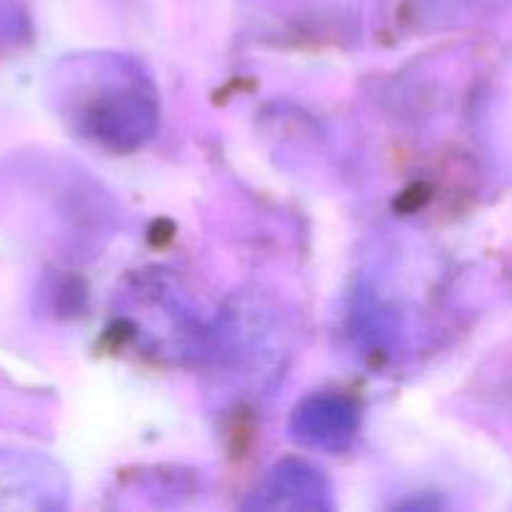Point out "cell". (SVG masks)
<instances>
[{
  "instance_id": "6da1fadb",
  "label": "cell",
  "mask_w": 512,
  "mask_h": 512,
  "mask_svg": "<svg viewBox=\"0 0 512 512\" xmlns=\"http://www.w3.org/2000/svg\"><path fill=\"white\" fill-rule=\"evenodd\" d=\"M78 118L80 128L108 148L133 150L155 130L158 108L153 88L128 60L108 55L98 60Z\"/></svg>"
},
{
  "instance_id": "7a4b0ae2",
  "label": "cell",
  "mask_w": 512,
  "mask_h": 512,
  "mask_svg": "<svg viewBox=\"0 0 512 512\" xmlns=\"http://www.w3.org/2000/svg\"><path fill=\"white\" fill-rule=\"evenodd\" d=\"M290 430L308 448L343 450L358 433V408L340 395H313L295 408Z\"/></svg>"
},
{
  "instance_id": "3957f363",
  "label": "cell",
  "mask_w": 512,
  "mask_h": 512,
  "mask_svg": "<svg viewBox=\"0 0 512 512\" xmlns=\"http://www.w3.org/2000/svg\"><path fill=\"white\" fill-rule=\"evenodd\" d=\"M250 508L260 510H323L330 508V488L320 470L300 460H285L270 470L255 490Z\"/></svg>"
}]
</instances>
